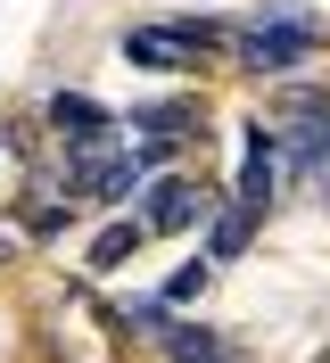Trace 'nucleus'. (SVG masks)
I'll use <instances>...</instances> for the list:
<instances>
[{
    "label": "nucleus",
    "mask_w": 330,
    "mask_h": 363,
    "mask_svg": "<svg viewBox=\"0 0 330 363\" xmlns=\"http://www.w3.org/2000/svg\"><path fill=\"white\" fill-rule=\"evenodd\" d=\"M132 248H149V223H141V215H116V223L99 231V240H91V264L108 272V264H124Z\"/></svg>",
    "instance_id": "5"
},
{
    "label": "nucleus",
    "mask_w": 330,
    "mask_h": 363,
    "mask_svg": "<svg viewBox=\"0 0 330 363\" xmlns=\"http://www.w3.org/2000/svg\"><path fill=\"white\" fill-rule=\"evenodd\" d=\"M207 206H215V190H207L198 174H174L149 206H141V223H149V231H182V223H198Z\"/></svg>",
    "instance_id": "4"
},
{
    "label": "nucleus",
    "mask_w": 330,
    "mask_h": 363,
    "mask_svg": "<svg viewBox=\"0 0 330 363\" xmlns=\"http://www.w3.org/2000/svg\"><path fill=\"white\" fill-rule=\"evenodd\" d=\"M165 347H174V363H223V347L207 330H165Z\"/></svg>",
    "instance_id": "8"
},
{
    "label": "nucleus",
    "mask_w": 330,
    "mask_h": 363,
    "mask_svg": "<svg viewBox=\"0 0 330 363\" xmlns=\"http://www.w3.org/2000/svg\"><path fill=\"white\" fill-rule=\"evenodd\" d=\"M50 124L75 140V133H99V124H108V108H99V99H83V91H58V99H50Z\"/></svg>",
    "instance_id": "6"
},
{
    "label": "nucleus",
    "mask_w": 330,
    "mask_h": 363,
    "mask_svg": "<svg viewBox=\"0 0 330 363\" xmlns=\"http://www.w3.org/2000/svg\"><path fill=\"white\" fill-rule=\"evenodd\" d=\"M314 190L330 199V140H322V157H314Z\"/></svg>",
    "instance_id": "10"
},
{
    "label": "nucleus",
    "mask_w": 330,
    "mask_h": 363,
    "mask_svg": "<svg viewBox=\"0 0 330 363\" xmlns=\"http://www.w3.org/2000/svg\"><path fill=\"white\" fill-rule=\"evenodd\" d=\"M207 42H223V25H207V17H190V25H141V33H124V67H198Z\"/></svg>",
    "instance_id": "2"
},
{
    "label": "nucleus",
    "mask_w": 330,
    "mask_h": 363,
    "mask_svg": "<svg viewBox=\"0 0 330 363\" xmlns=\"http://www.w3.org/2000/svg\"><path fill=\"white\" fill-rule=\"evenodd\" d=\"M248 231H256V215H248V206H215V240H207V256H215V264H231V256L248 248Z\"/></svg>",
    "instance_id": "7"
},
{
    "label": "nucleus",
    "mask_w": 330,
    "mask_h": 363,
    "mask_svg": "<svg viewBox=\"0 0 330 363\" xmlns=\"http://www.w3.org/2000/svg\"><path fill=\"white\" fill-rule=\"evenodd\" d=\"M0 256H9V240H0Z\"/></svg>",
    "instance_id": "11"
},
{
    "label": "nucleus",
    "mask_w": 330,
    "mask_h": 363,
    "mask_svg": "<svg viewBox=\"0 0 330 363\" xmlns=\"http://www.w3.org/2000/svg\"><path fill=\"white\" fill-rule=\"evenodd\" d=\"M314 50H322V25H314L306 9H264V17H248V33H240V67L289 74V67H306Z\"/></svg>",
    "instance_id": "1"
},
{
    "label": "nucleus",
    "mask_w": 330,
    "mask_h": 363,
    "mask_svg": "<svg viewBox=\"0 0 330 363\" xmlns=\"http://www.w3.org/2000/svg\"><path fill=\"white\" fill-rule=\"evenodd\" d=\"M273 190H281V149L264 140V124H248V140H240V206H248V215H264Z\"/></svg>",
    "instance_id": "3"
},
{
    "label": "nucleus",
    "mask_w": 330,
    "mask_h": 363,
    "mask_svg": "<svg viewBox=\"0 0 330 363\" xmlns=\"http://www.w3.org/2000/svg\"><path fill=\"white\" fill-rule=\"evenodd\" d=\"M198 289H207V264H182V272H174V281H165L157 297H165V306H182V297H198Z\"/></svg>",
    "instance_id": "9"
}]
</instances>
